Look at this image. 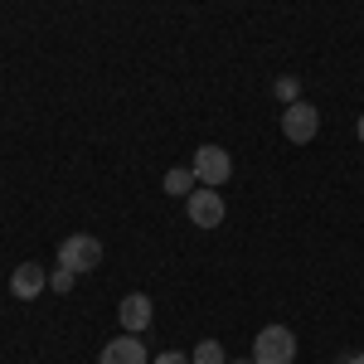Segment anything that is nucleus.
I'll return each mask as SVG.
<instances>
[{
	"mask_svg": "<svg viewBox=\"0 0 364 364\" xmlns=\"http://www.w3.org/2000/svg\"><path fill=\"white\" fill-rule=\"evenodd\" d=\"M316 132H321V107H311L306 97H296V102L282 107V136L291 141V146H311Z\"/></svg>",
	"mask_w": 364,
	"mask_h": 364,
	"instance_id": "obj_1",
	"label": "nucleus"
},
{
	"mask_svg": "<svg viewBox=\"0 0 364 364\" xmlns=\"http://www.w3.org/2000/svg\"><path fill=\"white\" fill-rule=\"evenodd\" d=\"M296 360V336L287 326H262L252 340V364H291Z\"/></svg>",
	"mask_w": 364,
	"mask_h": 364,
	"instance_id": "obj_2",
	"label": "nucleus"
},
{
	"mask_svg": "<svg viewBox=\"0 0 364 364\" xmlns=\"http://www.w3.org/2000/svg\"><path fill=\"white\" fill-rule=\"evenodd\" d=\"M102 262V243L92 238V233H68L63 243H58V267H68V272H92Z\"/></svg>",
	"mask_w": 364,
	"mask_h": 364,
	"instance_id": "obj_3",
	"label": "nucleus"
},
{
	"mask_svg": "<svg viewBox=\"0 0 364 364\" xmlns=\"http://www.w3.org/2000/svg\"><path fill=\"white\" fill-rule=\"evenodd\" d=\"M199 185H209V190H219L228 175H233V156H228L224 146H195V161H190Z\"/></svg>",
	"mask_w": 364,
	"mask_h": 364,
	"instance_id": "obj_4",
	"label": "nucleus"
},
{
	"mask_svg": "<svg viewBox=\"0 0 364 364\" xmlns=\"http://www.w3.org/2000/svg\"><path fill=\"white\" fill-rule=\"evenodd\" d=\"M185 214H190V224H195V228H219V224H224V214H228V204H224L219 190L199 185L195 195L185 199Z\"/></svg>",
	"mask_w": 364,
	"mask_h": 364,
	"instance_id": "obj_5",
	"label": "nucleus"
},
{
	"mask_svg": "<svg viewBox=\"0 0 364 364\" xmlns=\"http://www.w3.org/2000/svg\"><path fill=\"white\" fill-rule=\"evenodd\" d=\"M49 291V267L44 262H20L15 272H10V296L15 301H34V296H44Z\"/></svg>",
	"mask_w": 364,
	"mask_h": 364,
	"instance_id": "obj_6",
	"label": "nucleus"
},
{
	"mask_svg": "<svg viewBox=\"0 0 364 364\" xmlns=\"http://www.w3.org/2000/svg\"><path fill=\"white\" fill-rule=\"evenodd\" d=\"M117 321H122V331L141 336V331L156 321V306H151V296H146V291H127V296L117 301Z\"/></svg>",
	"mask_w": 364,
	"mask_h": 364,
	"instance_id": "obj_7",
	"label": "nucleus"
},
{
	"mask_svg": "<svg viewBox=\"0 0 364 364\" xmlns=\"http://www.w3.org/2000/svg\"><path fill=\"white\" fill-rule=\"evenodd\" d=\"M97 364H151V355H146V345H141L132 331H122L117 340H107V345H102Z\"/></svg>",
	"mask_w": 364,
	"mask_h": 364,
	"instance_id": "obj_8",
	"label": "nucleus"
},
{
	"mask_svg": "<svg viewBox=\"0 0 364 364\" xmlns=\"http://www.w3.org/2000/svg\"><path fill=\"white\" fill-rule=\"evenodd\" d=\"M161 185H166V195H170V199H190V195L199 190V180H195V170H190V166L166 170V180H161Z\"/></svg>",
	"mask_w": 364,
	"mask_h": 364,
	"instance_id": "obj_9",
	"label": "nucleus"
},
{
	"mask_svg": "<svg viewBox=\"0 0 364 364\" xmlns=\"http://www.w3.org/2000/svg\"><path fill=\"white\" fill-rule=\"evenodd\" d=\"M190 360L195 364H228V350H224V340H199L195 350H190Z\"/></svg>",
	"mask_w": 364,
	"mask_h": 364,
	"instance_id": "obj_10",
	"label": "nucleus"
},
{
	"mask_svg": "<svg viewBox=\"0 0 364 364\" xmlns=\"http://www.w3.org/2000/svg\"><path fill=\"white\" fill-rule=\"evenodd\" d=\"M272 92H277V102H282V107H287V102H296V97H301V78L282 73L277 83H272Z\"/></svg>",
	"mask_w": 364,
	"mask_h": 364,
	"instance_id": "obj_11",
	"label": "nucleus"
},
{
	"mask_svg": "<svg viewBox=\"0 0 364 364\" xmlns=\"http://www.w3.org/2000/svg\"><path fill=\"white\" fill-rule=\"evenodd\" d=\"M73 282H78V272H68V267H54V272H49V287H54L58 296H63V291H73Z\"/></svg>",
	"mask_w": 364,
	"mask_h": 364,
	"instance_id": "obj_12",
	"label": "nucleus"
},
{
	"mask_svg": "<svg viewBox=\"0 0 364 364\" xmlns=\"http://www.w3.org/2000/svg\"><path fill=\"white\" fill-rule=\"evenodd\" d=\"M151 364H195L190 355H180V350H166V355H156Z\"/></svg>",
	"mask_w": 364,
	"mask_h": 364,
	"instance_id": "obj_13",
	"label": "nucleus"
},
{
	"mask_svg": "<svg viewBox=\"0 0 364 364\" xmlns=\"http://www.w3.org/2000/svg\"><path fill=\"white\" fill-rule=\"evenodd\" d=\"M345 364H364V355H350V360H345Z\"/></svg>",
	"mask_w": 364,
	"mask_h": 364,
	"instance_id": "obj_14",
	"label": "nucleus"
},
{
	"mask_svg": "<svg viewBox=\"0 0 364 364\" xmlns=\"http://www.w3.org/2000/svg\"><path fill=\"white\" fill-rule=\"evenodd\" d=\"M355 132H360V141H364V117H360V127H355Z\"/></svg>",
	"mask_w": 364,
	"mask_h": 364,
	"instance_id": "obj_15",
	"label": "nucleus"
},
{
	"mask_svg": "<svg viewBox=\"0 0 364 364\" xmlns=\"http://www.w3.org/2000/svg\"><path fill=\"white\" fill-rule=\"evenodd\" d=\"M228 364H252V360H228Z\"/></svg>",
	"mask_w": 364,
	"mask_h": 364,
	"instance_id": "obj_16",
	"label": "nucleus"
}]
</instances>
